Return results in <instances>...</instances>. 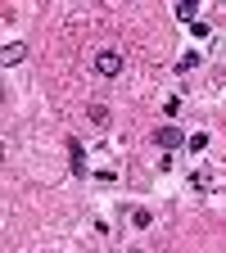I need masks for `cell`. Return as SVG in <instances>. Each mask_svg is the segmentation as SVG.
I'll return each mask as SVG.
<instances>
[{"mask_svg":"<svg viewBox=\"0 0 226 253\" xmlns=\"http://www.w3.org/2000/svg\"><path fill=\"white\" fill-rule=\"evenodd\" d=\"M95 73H100V77H118L122 73V54L118 50H100V54H95Z\"/></svg>","mask_w":226,"mask_h":253,"instance_id":"cell-1","label":"cell"},{"mask_svg":"<svg viewBox=\"0 0 226 253\" xmlns=\"http://www.w3.org/2000/svg\"><path fill=\"white\" fill-rule=\"evenodd\" d=\"M68 158H73V176H86V149H82V140L77 136H68Z\"/></svg>","mask_w":226,"mask_h":253,"instance_id":"cell-2","label":"cell"},{"mask_svg":"<svg viewBox=\"0 0 226 253\" xmlns=\"http://www.w3.org/2000/svg\"><path fill=\"white\" fill-rule=\"evenodd\" d=\"M154 145L158 149H177L181 145V131H177V126H158V131H154Z\"/></svg>","mask_w":226,"mask_h":253,"instance_id":"cell-3","label":"cell"},{"mask_svg":"<svg viewBox=\"0 0 226 253\" xmlns=\"http://www.w3.org/2000/svg\"><path fill=\"white\" fill-rule=\"evenodd\" d=\"M0 59H5L9 68H14V63H23V59H27V45H23V41H9V45H5V54H0Z\"/></svg>","mask_w":226,"mask_h":253,"instance_id":"cell-4","label":"cell"},{"mask_svg":"<svg viewBox=\"0 0 226 253\" xmlns=\"http://www.w3.org/2000/svg\"><path fill=\"white\" fill-rule=\"evenodd\" d=\"M195 14H199V5H195V0H181V5H177V18H185L190 27H195Z\"/></svg>","mask_w":226,"mask_h":253,"instance_id":"cell-5","label":"cell"},{"mask_svg":"<svg viewBox=\"0 0 226 253\" xmlns=\"http://www.w3.org/2000/svg\"><path fill=\"white\" fill-rule=\"evenodd\" d=\"M86 113H90V122H95V126H109V109H104V104H90Z\"/></svg>","mask_w":226,"mask_h":253,"instance_id":"cell-6","label":"cell"},{"mask_svg":"<svg viewBox=\"0 0 226 253\" xmlns=\"http://www.w3.org/2000/svg\"><path fill=\"white\" fill-rule=\"evenodd\" d=\"M127 221H132V226H149V212H145V208H132V212H127Z\"/></svg>","mask_w":226,"mask_h":253,"instance_id":"cell-7","label":"cell"},{"mask_svg":"<svg viewBox=\"0 0 226 253\" xmlns=\"http://www.w3.org/2000/svg\"><path fill=\"white\" fill-rule=\"evenodd\" d=\"M185 145H190V149H195V154H199V149H204V145H208V136H204V131H195V136H190V140H185Z\"/></svg>","mask_w":226,"mask_h":253,"instance_id":"cell-8","label":"cell"}]
</instances>
